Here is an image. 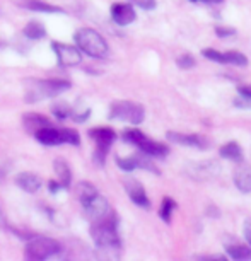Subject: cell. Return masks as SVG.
Returning <instances> with one entry per match:
<instances>
[{
	"label": "cell",
	"instance_id": "d4e9b609",
	"mask_svg": "<svg viewBox=\"0 0 251 261\" xmlns=\"http://www.w3.org/2000/svg\"><path fill=\"white\" fill-rule=\"evenodd\" d=\"M60 140L62 144H72V145H79L81 144V137L76 130H68V128H63L60 130Z\"/></svg>",
	"mask_w": 251,
	"mask_h": 261
},
{
	"label": "cell",
	"instance_id": "1f68e13d",
	"mask_svg": "<svg viewBox=\"0 0 251 261\" xmlns=\"http://www.w3.org/2000/svg\"><path fill=\"white\" fill-rule=\"evenodd\" d=\"M238 94L241 97H244L246 101L251 102V86H239L238 87Z\"/></svg>",
	"mask_w": 251,
	"mask_h": 261
},
{
	"label": "cell",
	"instance_id": "4316f807",
	"mask_svg": "<svg viewBox=\"0 0 251 261\" xmlns=\"http://www.w3.org/2000/svg\"><path fill=\"white\" fill-rule=\"evenodd\" d=\"M195 58L191 57V55H181V57H178L176 58V65H178L180 68H183V70H188V68H191V67H195Z\"/></svg>",
	"mask_w": 251,
	"mask_h": 261
},
{
	"label": "cell",
	"instance_id": "277c9868",
	"mask_svg": "<svg viewBox=\"0 0 251 261\" xmlns=\"http://www.w3.org/2000/svg\"><path fill=\"white\" fill-rule=\"evenodd\" d=\"M110 118L111 120H120V121L132 123V125H140L145 118V111H144V108H142L140 105H137V102L116 101L111 105Z\"/></svg>",
	"mask_w": 251,
	"mask_h": 261
},
{
	"label": "cell",
	"instance_id": "83f0119b",
	"mask_svg": "<svg viewBox=\"0 0 251 261\" xmlns=\"http://www.w3.org/2000/svg\"><path fill=\"white\" fill-rule=\"evenodd\" d=\"M129 2L140 9H145V11H152V9H156L157 6L156 0H129Z\"/></svg>",
	"mask_w": 251,
	"mask_h": 261
},
{
	"label": "cell",
	"instance_id": "2e32d148",
	"mask_svg": "<svg viewBox=\"0 0 251 261\" xmlns=\"http://www.w3.org/2000/svg\"><path fill=\"white\" fill-rule=\"evenodd\" d=\"M234 183L241 193H251V171L248 167L234 171Z\"/></svg>",
	"mask_w": 251,
	"mask_h": 261
},
{
	"label": "cell",
	"instance_id": "44dd1931",
	"mask_svg": "<svg viewBox=\"0 0 251 261\" xmlns=\"http://www.w3.org/2000/svg\"><path fill=\"white\" fill-rule=\"evenodd\" d=\"M225 253L233 259H251V246H241V244H229L225 246Z\"/></svg>",
	"mask_w": 251,
	"mask_h": 261
},
{
	"label": "cell",
	"instance_id": "836d02e7",
	"mask_svg": "<svg viewBox=\"0 0 251 261\" xmlns=\"http://www.w3.org/2000/svg\"><path fill=\"white\" fill-rule=\"evenodd\" d=\"M48 188H50L52 193H57V191H60L63 186L60 183H57V181H50V185H48Z\"/></svg>",
	"mask_w": 251,
	"mask_h": 261
},
{
	"label": "cell",
	"instance_id": "9c48e42d",
	"mask_svg": "<svg viewBox=\"0 0 251 261\" xmlns=\"http://www.w3.org/2000/svg\"><path fill=\"white\" fill-rule=\"evenodd\" d=\"M207 60L215 63H224V65H234V67H246L248 65V57L241 51H217L214 48H205L202 51Z\"/></svg>",
	"mask_w": 251,
	"mask_h": 261
},
{
	"label": "cell",
	"instance_id": "d6a6232c",
	"mask_svg": "<svg viewBox=\"0 0 251 261\" xmlns=\"http://www.w3.org/2000/svg\"><path fill=\"white\" fill-rule=\"evenodd\" d=\"M243 234H244V239L246 243H248V246H251V220L248 219L243 225Z\"/></svg>",
	"mask_w": 251,
	"mask_h": 261
},
{
	"label": "cell",
	"instance_id": "484cf974",
	"mask_svg": "<svg viewBox=\"0 0 251 261\" xmlns=\"http://www.w3.org/2000/svg\"><path fill=\"white\" fill-rule=\"evenodd\" d=\"M116 164L120 167L121 171H135L137 169V161H135V155L132 157H125V159H121V157H116Z\"/></svg>",
	"mask_w": 251,
	"mask_h": 261
},
{
	"label": "cell",
	"instance_id": "ffe728a7",
	"mask_svg": "<svg viewBox=\"0 0 251 261\" xmlns=\"http://www.w3.org/2000/svg\"><path fill=\"white\" fill-rule=\"evenodd\" d=\"M22 7L29 9V11H36V12H50V14L62 12L60 7L41 2V0H22Z\"/></svg>",
	"mask_w": 251,
	"mask_h": 261
},
{
	"label": "cell",
	"instance_id": "8992f818",
	"mask_svg": "<svg viewBox=\"0 0 251 261\" xmlns=\"http://www.w3.org/2000/svg\"><path fill=\"white\" fill-rule=\"evenodd\" d=\"M68 87H70V82L67 81H39V82H34V87H31L29 91V96H28V102H36V99H39L41 96L45 97H55L62 92H65Z\"/></svg>",
	"mask_w": 251,
	"mask_h": 261
},
{
	"label": "cell",
	"instance_id": "5bb4252c",
	"mask_svg": "<svg viewBox=\"0 0 251 261\" xmlns=\"http://www.w3.org/2000/svg\"><path fill=\"white\" fill-rule=\"evenodd\" d=\"M34 137H36V140L43 145H60L62 144L60 130L53 128L52 125L39 128L38 132H34Z\"/></svg>",
	"mask_w": 251,
	"mask_h": 261
},
{
	"label": "cell",
	"instance_id": "f1b7e54d",
	"mask_svg": "<svg viewBox=\"0 0 251 261\" xmlns=\"http://www.w3.org/2000/svg\"><path fill=\"white\" fill-rule=\"evenodd\" d=\"M53 113H55V116L58 118H68V116H72V110L68 106L65 105H57V106H53Z\"/></svg>",
	"mask_w": 251,
	"mask_h": 261
},
{
	"label": "cell",
	"instance_id": "7a4b0ae2",
	"mask_svg": "<svg viewBox=\"0 0 251 261\" xmlns=\"http://www.w3.org/2000/svg\"><path fill=\"white\" fill-rule=\"evenodd\" d=\"M121 137L127 144L139 147V150L142 154H145L149 157H159V159H164V157L169 154V147L164 144H159V142L150 140L149 137H145L142 134L139 128H129V130L123 132Z\"/></svg>",
	"mask_w": 251,
	"mask_h": 261
},
{
	"label": "cell",
	"instance_id": "cb8c5ba5",
	"mask_svg": "<svg viewBox=\"0 0 251 261\" xmlns=\"http://www.w3.org/2000/svg\"><path fill=\"white\" fill-rule=\"evenodd\" d=\"M96 193H97V190L91 183H87V181H82V183H79V186H77V196H79V200H81V203H84L86 200H89L91 196Z\"/></svg>",
	"mask_w": 251,
	"mask_h": 261
},
{
	"label": "cell",
	"instance_id": "e0dca14e",
	"mask_svg": "<svg viewBox=\"0 0 251 261\" xmlns=\"http://www.w3.org/2000/svg\"><path fill=\"white\" fill-rule=\"evenodd\" d=\"M220 157L228 161H234V162H241L243 161V149L239 147L238 142H228L219 149Z\"/></svg>",
	"mask_w": 251,
	"mask_h": 261
},
{
	"label": "cell",
	"instance_id": "4dcf8cb0",
	"mask_svg": "<svg viewBox=\"0 0 251 261\" xmlns=\"http://www.w3.org/2000/svg\"><path fill=\"white\" fill-rule=\"evenodd\" d=\"M195 259H200V261H225V256H222V254H196Z\"/></svg>",
	"mask_w": 251,
	"mask_h": 261
},
{
	"label": "cell",
	"instance_id": "ac0fdd59",
	"mask_svg": "<svg viewBox=\"0 0 251 261\" xmlns=\"http://www.w3.org/2000/svg\"><path fill=\"white\" fill-rule=\"evenodd\" d=\"M22 123H24V128H26L28 132H31V134H34V132H38L39 128H43V126L52 125V123L48 121L45 116L36 115V113H29V115H24Z\"/></svg>",
	"mask_w": 251,
	"mask_h": 261
},
{
	"label": "cell",
	"instance_id": "e575fe53",
	"mask_svg": "<svg viewBox=\"0 0 251 261\" xmlns=\"http://www.w3.org/2000/svg\"><path fill=\"white\" fill-rule=\"evenodd\" d=\"M190 2H195V4H210V6H217V4H222L224 0H190Z\"/></svg>",
	"mask_w": 251,
	"mask_h": 261
},
{
	"label": "cell",
	"instance_id": "3957f363",
	"mask_svg": "<svg viewBox=\"0 0 251 261\" xmlns=\"http://www.w3.org/2000/svg\"><path fill=\"white\" fill-rule=\"evenodd\" d=\"M76 43L79 50L92 58H105L108 57V43L105 38L94 29H81L76 34Z\"/></svg>",
	"mask_w": 251,
	"mask_h": 261
},
{
	"label": "cell",
	"instance_id": "52a82bcc",
	"mask_svg": "<svg viewBox=\"0 0 251 261\" xmlns=\"http://www.w3.org/2000/svg\"><path fill=\"white\" fill-rule=\"evenodd\" d=\"M89 137L94 139L97 144V149L94 152L96 164L105 166L106 154H108V150H110L111 144L116 140V134L111 130V128H92V130H89Z\"/></svg>",
	"mask_w": 251,
	"mask_h": 261
},
{
	"label": "cell",
	"instance_id": "4fadbf2b",
	"mask_svg": "<svg viewBox=\"0 0 251 261\" xmlns=\"http://www.w3.org/2000/svg\"><path fill=\"white\" fill-rule=\"evenodd\" d=\"M111 17L118 26H129L137 19V14L130 4H115L111 7Z\"/></svg>",
	"mask_w": 251,
	"mask_h": 261
},
{
	"label": "cell",
	"instance_id": "7402d4cb",
	"mask_svg": "<svg viewBox=\"0 0 251 261\" xmlns=\"http://www.w3.org/2000/svg\"><path fill=\"white\" fill-rule=\"evenodd\" d=\"M176 201L171 198V196H164L159 208V217L164 220L166 224H171V219H173V212L176 210Z\"/></svg>",
	"mask_w": 251,
	"mask_h": 261
},
{
	"label": "cell",
	"instance_id": "9a60e30c",
	"mask_svg": "<svg viewBox=\"0 0 251 261\" xmlns=\"http://www.w3.org/2000/svg\"><path fill=\"white\" fill-rule=\"evenodd\" d=\"M16 185L26 193H36L41 188V179L33 172H21V174L16 176Z\"/></svg>",
	"mask_w": 251,
	"mask_h": 261
},
{
	"label": "cell",
	"instance_id": "8fae6325",
	"mask_svg": "<svg viewBox=\"0 0 251 261\" xmlns=\"http://www.w3.org/2000/svg\"><path fill=\"white\" fill-rule=\"evenodd\" d=\"M123 186H125L127 193H129L130 200L134 201V203L137 206H140V208H150V200L149 196H147L144 186H142L137 179H125V183H123Z\"/></svg>",
	"mask_w": 251,
	"mask_h": 261
},
{
	"label": "cell",
	"instance_id": "30bf717a",
	"mask_svg": "<svg viewBox=\"0 0 251 261\" xmlns=\"http://www.w3.org/2000/svg\"><path fill=\"white\" fill-rule=\"evenodd\" d=\"M53 51L57 53V58L60 62V65L63 67H72L81 63V51L77 50L76 46H68L63 45V43H53Z\"/></svg>",
	"mask_w": 251,
	"mask_h": 261
},
{
	"label": "cell",
	"instance_id": "603a6c76",
	"mask_svg": "<svg viewBox=\"0 0 251 261\" xmlns=\"http://www.w3.org/2000/svg\"><path fill=\"white\" fill-rule=\"evenodd\" d=\"M24 34L29 38V39H41L46 36V29L43 24L39 22H29L26 28H24Z\"/></svg>",
	"mask_w": 251,
	"mask_h": 261
},
{
	"label": "cell",
	"instance_id": "5b68a950",
	"mask_svg": "<svg viewBox=\"0 0 251 261\" xmlns=\"http://www.w3.org/2000/svg\"><path fill=\"white\" fill-rule=\"evenodd\" d=\"M62 249L60 243L50 238H34L29 241L26 248V258L29 259H46L53 254H58Z\"/></svg>",
	"mask_w": 251,
	"mask_h": 261
},
{
	"label": "cell",
	"instance_id": "7c38bea8",
	"mask_svg": "<svg viewBox=\"0 0 251 261\" xmlns=\"http://www.w3.org/2000/svg\"><path fill=\"white\" fill-rule=\"evenodd\" d=\"M166 139L169 142H174L178 145H186V147H195V149H207L209 147V140L204 135H185L178 134V132H167Z\"/></svg>",
	"mask_w": 251,
	"mask_h": 261
},
{
	"label": "cell",
	"instance_id": "d6986e66",
	"mask_svg": "<svg viewBox=\"0 0 251 261\" xmlns=\"http://www.w3.org/2000/svg\"><path fill=\"white\" fill-rule=\"evenodd\" d=\"M53 167H55V172L58 176V179H60V185L63 188H68L70 186V181H72V172H70V167L65 161H55L53 162Z\"/></svg>",
	"mask_w": 251,
	"mask_h": 261
},
{
	"label": "cell",
	"instance_id": "f546056e",
	"mask_svg": "<svg viewBox=\"0 0 251 261\" xmlns=\"http://www.w3.org/2000/svg\"><path fill=\"white\" fill-rule=\"evenodd\" d=\"M214 31H215V34H217L219 38H229V36H234V34H236L234 28H225V26H217Z\"/></svg>",
	"mask_w": 251,
	"mask_h": 261
},
{
	"label": "cell",
	"instance_id": "6da1fadb",
	"mask_svg": "<svg viewBox=\"0 0 251 261\" xmlns=\"http://www.w3.org/2000/svg\"><path fill=\"white\" fill-rule=\"evenodd\" d=\"M91 236L97 248L103 251H115V253H118L121 248L120 236H118V220L115 214L99 220V222H92Z\"/></svg>",
	"mask_w": 251,
	"mask_h": 261
},
{
	"label": "cell",
	"instance_id": "ba28073f",
	"mask_svg": "<svg viewBox=\"0 0 251 261\" xmlns=\"http://www.w3.org/2000/svg\"><path fill=\"white\" fill-rule=\"evenodd\" d=\"M82 206H84V212H86V217L91 222H99V220L106 219V217H110L113 214L111 205L108 203V200L99 193L92 195L89 200L84 201Z\"/></svg>",
	"mask_w": 251,
	"mask_h": 261
}]
</instances>
